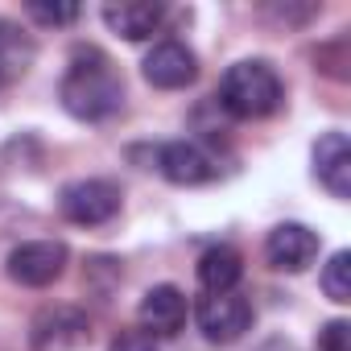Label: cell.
<instances>
[{"mask_svg":"<svg viewBox=\"0 0 351 351\" xmlns=\"http://www.w3.org/2000/svg\"><path fill=\"white\" fill-rule=\"evenodd\" d=\"M318 256V232L306 223H277L265 240V261L277 273H306Z\"/></svg>","mask_w":351,"mask_h":351,"instance_id":"obj_8","label":"cell"},{"mask_svg":"<svg viewBox=\"0 0 351 351\" xmlns=\"http://www.w3.org/2000/svg\"><path fill=\"white\" fill-rule=\"evenodd\" d=\"M157 169L173 186H203L219 178V157L199 141H169L157 149Z\"/></svg>","mask_w":351,"mask_h":351,"instance_id":"obj_6","label":"cell"},{"mask_svg":"<svg viewBox=\"0 0 351 351\" xmlns=\"http://www.w3.org/2000/svg\"><path fill=\"white\" fill-rule=\"evenodd\" d=\"M91 339V322L75 306H46L29 326V351H79Z\"/></svg>","mask_w":351,"mask_h":351,"instance_id":"obj_5","label":"cell"},{"mask_svg":"<svg viewBox=\"0 0 351 351\" xmlns=\"http://www.w3.org/2000/svg\"><path fill=\"white\" fill-rule=\"evenodd\" d=\"M195 318H199L203 339H211V343H236L252 326V306L236 289L232 293H207V298H199Z\"/></svg>","mask_w":351,"mask_h":351,"instance_id":"obj_7","label":"cell"},{"mask_svg":"<svg viewBox=\"0 0 351 351\" xmlns=\"http://www.w3.org/2000/svg\"><path fill=\"white\" fill-rule=\"evenodd\" d=\"M25 13L34 21H42V25H71V21H79V5H42V0H34Z\"/></svg>","mask_w":351,"mask_h":351,"instance_id":"obj_16","label":"cell"},{"mask_svg":"<svg viewBox=\"0 0 351 351\" xmlns=\"http://www.w3.org/2000/svg\"><path fill=\"white\" fill-rule=\"evenodd\" d=\"M108 351H157V339L145 330H120Z\"/></svg>","mask_w":351,"mask_h":351,"instance_id":"obj_18","label":"cell"},{"mask_svg":"<svg viewBox=\"0 0 351 351\" xmlns=\"http://www.w3.org/2000/svg\"><path fill=\"white\" fill-rule=\"evenodd\" d=\"M58 211H62V219H71L79 228H99V223L116 219V211H120V186L108 182V178L66 182L58 191Z\"/></svg>","mask_w":351,"mask_h":351,"instance_id":"obj_3","label":"cell"},{"mask_svg":"<svg viewBox=\"0 0 351 351\" xmlns=\"http://www.w3.org/2000/svg\"><path fill=\"white\" fill-rule=\"evenodd\" d=\"M66 244L62 240H29L9 252V277L25 289H46L66 273Z\"/></svg>","mask_w":351,"mask_h":351,"instance_id":"obj_4","label":"cell"},{"mask_svg":"<svg viewBox=\"0 0 351 351\" xmlns=\"http://www.w3.org/2000/svg\"><path fill=\"white\" fill-rule=\"evenodd\" d=\"M38 58V42L17 25V21H0V87L17 83Z\"/></svg>","mask_w":351,"mask_h":351,"instance_id":"obj_13","label":"cell"},{"mask_svg":"<svg viewBox=\"0 0 351 351\" xmlns=\"http://www.w3.org/2000/svg\"><path fill=\"white\" fill-rule=\"evenodd\" d=\"M141 330L153 339H173L186 326V293L178 285H153L136 306Z\"/></svg>","mask_w":351,"mask_h":351,"instance_id":"obj_9","label":"cell"},{"mask_svg":"<svg viewBox=\"0 0 351 351\" xmlns=\"http://www.w3.org/2000/svg\"><path fill=\"white\" fill-rule=\"evenodd\" d=\"M318 351H351V322L347 318H330L318 330Z\"/></svg>","mask_w":351,"mask_h":351,"instance_id":"obj_17","label":"cell"},{"mask_svg":"<svg viewBox=\"0 0 351 351\" xmlns=\"http://www.w3.org/2000/svg\"><path fill=\"white\" fill-rule=\"evenodd\" d=\"M58 99H62V108L75 120L99 124V120H108V116L120 112V104H124V79H120L116 62L99 46H79L71 54L66 75H62Z\"/></svg>","mask_w":351,"mask_h":351,"instance_id":"obj_1","label":"cell"},{"mask_svg":"<svg viewBox=\"0 0 351 351\" xmlns=\"http://www.w3.org/2000/svg\"><path fill=\"white\" fill-rule=\"evenodd\" d=\"M322 293L335 302V306H347L351 302V252L339 248L326 265H322Z\"/></svg>","mask_w":351,"mask_h":351,"instance_id":"obj_15","label":"cell"},{"mask_svg":"<svg viewBox=\"0 0 351 351\" xmlns=\"http://www.w3.org/2000/svg\"><path fill=\"white\" fill-rule=\"evenodd\" d=\"M281 99H285L281 75L265 58H244V62L228 66V75L219 83V104L236 120H265L281 108Z\"/></svg>","mask_w":351,"mask_h":351,"instance_id":"obj_2","label":"cell"},{"mask_svg":"<svg viewBox=\"0 0 351 351\" xmlns=\"http://www.w3.org/2000/svg\"><path fill=\"white\" fill-rule=\"evenodd\" d=\"M145 79L161 91H178V87H191L195 75H199V58L182 46V42H157L145 62H141Z\"/></svg>","mask_w":351,"mask_h":351,"instance_id":"obj_11","label":"cell"},{"mask_svg":"<svg viewBox=\"0 0 351 351\" xmlns=\"http://www.w3.org/2000/svg\"><path fill=\"white\" fill-rule=\"evenodd\" d=\"M314 178L330 191V199H351V141L330 128L314 141Z\"/></svg>","mask_w":351,"mask_h":351,"instance_id":"obj_10","label":"cell"},{"mask_svg":"<svg viewBox=\"0 0 351 351\" xmlns=\"http://www.w3.org/2000/svg\"><path fill=\"white\" fill-rule=\"evenodd\" d=\"M244 277V256L228 244H215L199 256V285L207 293H232Z\"/></svg>","mask_w":351,"mask_h":351,"instance_id":"obj_14","label":"cell"},{"mask_svg":"<svg viewBox=\"0 0 351 351\" xmlns=\"http://www.w3.org/2000/svg\"><path fill=\"white\" fill-rule=\"evenodd\" d=\"M165 21V9L161 5H149V0H112V5H104V25L124 38V42H145L161 29Z\"/></svg>","mask_w":351,"mask_h":351,"instance_id":"obj_12","label":"cell"}]
</instances>
